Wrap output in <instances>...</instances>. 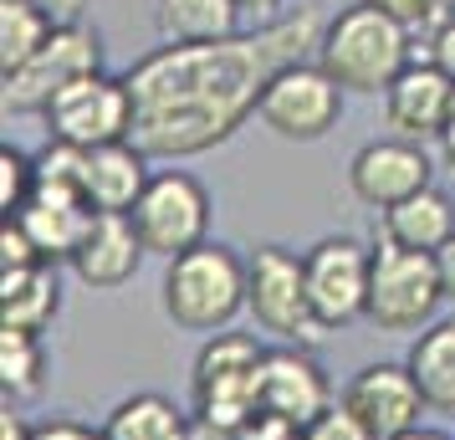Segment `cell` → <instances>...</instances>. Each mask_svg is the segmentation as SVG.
<instances>
[{
	"instance_id": "8fae6325",
	"label": "cell",
	"mask_w": 455,
	"mask_h": 440,
	"mask_svg": "<svg viewBox=\"0 0 455 440\" xmlns=\"http://www.w3.org/2000/svg\"><path fill=\"white\" fill-rule=\"evenodd\" d=\"M435 185V164L425 144H410V139H369L348 159V189L358 205L369 210H394L414 200L419 189Z\"/></svg>"
},
{
	"instance_id": "836d02e7",
	"label": "cell",
	"mask_w": 455,
	"mask_h": 440,
	"mask_svg": "<svg viewBox=\"0 0 455 440\" xmlns=\"http://www.w3.org/2000/svg\"><path fill=\"white\" fill-rule=\"evenodd\" d=\"M0 440H36V425H26L11 404L0 410Z\"/></svg>"
},
{
	"instance_id": "e575fe53",
	"label": "cell",
	"mask_w": 455,
	"mask_h": 440,
	"mask_svg": "<svg viewBox=\"0 0 455 440\" xmlns=\"http://www.w3.org/2000/svg\"><path fill=\"white\" fill-rule=\"evenodd\" d=\"M445 26H455V0H435V5H430V21H425V31H419V36L430 42L435 31H445Z\"/></svg>"
},
{
	"instance_id": "d6986e66",
	"label": "cell",
	"mask_w": 455,
	"mask_h": 440,
	"mask_svg": "<svg viewBox=\"0 0 455 440\" xmlns=\"http://www.w3.org/2000/svg\"><path fill=\"white\" fill-rule=\"evenodd\" d=\"M384 241L404 246V252L440 256L455 241V200L445 189H419L414 200L384 210Z\"/></svg>"
},
{
	"instance_id": "2e32d148",
	"label": "cell",
	"mask_w": 455,
	"mask_h": 440,
	"mask_svg": "<svg viewBox=\"0 0 455 440\" xmlns=\"http://www.w3.org/2000/svg\"><path fill=\"white\" fill-rule=\"evenodd\" d=\"M92 215L98 210L83 200V189H67V185H36V195L26 200L21 215H5V220H16L26 236H31V246H36V256L42 261H72V252H77V241L87 236V226H92Z\"/></svg>"
},
{
	"instance_id": "603a6c76",
	"label": "cell",
	"mask_w": 455,
	"mask_h": 440,
	"mask_svg": "<svg viewBox=\"0 0 455 440\" xmlns=\"http://www.w3.org/2000/svg\"><path fill=\"white\" fill-rule=\"evenodd\" d=\"M271 348H261L251 333H215L200 343V354H195V374H189V389L200 395V389H215V384H235V379H256L261 374V364H267Z\"/></svg>"
},
{
	"instance_id": "e0dca14e",
	"label": "cell",
	"mask_w": 455,
	"mask_h": 440,
	"mask_svg": "<svg viewBox=\"0 0 455 440\" xmlns=\"http://www.w3.org/2000/svg\"><path fill=\"white\" fill-rule=\"evenodd\" d=\"M148 154L133 139L124 144H103V148H83V200L98 215H133V205L144 200L148 189Z\"/></svg>"
},
{
	"instance_id": "83f0119b",
	"label": "cell",
	"mask_w": 455,
	"mask_h": 440,
	"mask_svg": "<svg viewBox=\"0 0 455 440\" xmlns=\"http://www.w3.org/2000/svg\"><path fill=\"white\" fill-rule=\"evenodd\" d=\"M307 440H373V436L348 415V410H343V404H332L323 420H312L307 425Z\"/></svg>"
},
{
	"instance_id": "5bb4252c",
	"label": "cell",
	"mask_w": 455,
	"mask_h": 440,
	"mask_svg": "<svg viewBox=\"0 0 455 440\" xmlns=\"http://www.w3.org/2000/svg\"><path fill=\"white\" fill-rule=\"evenodd\" d=\"M144 236L133 226V215H92V226L87 236L77 241V252H72V276L92 287V292H118L128 287L139 267H144Z\"/></svg>"
},
{
	"instance_id": "30bf717a",
	"label": "cell",
	"mask_w": 455,
	"mask_h": 440,
	"mask_svg": "<svg viewBox=\"0 0 455 440\" xmlns=\"http://www.w3.org/2000/svg\"><path fill=\"white\" fill-rule=\"evenodd\" d=\"M307 297L312 313L323 323V333L348 328L369 313V272H373V252L353 236H323L307 256Z\"/></svg>"
},
{
	"instance_id": "4316f807",
	"label": "cell",
	"mask_w": 455,
	"mask_h": 440,
	"mask_svg": "<svg viewBox=\"0 0 455 440\" xmlns=\"http://www.w3.org/2000/svg\"><path fill=\"white\" fill-rule=\"evenodd\" d=\"M42 256L31 246V236L16 220H0V272H16V267H36Z\"/></svg>"
},
{
	"instance_id": "9a60e30c",
	"label": "cell",
	"mask_w": 455,
	"mask_h": 440,
	"mask_svg": "<svg viewBox=\"0 0 455 440\" xmlns=\"http://www.w3.org/2000/svg\"><path fill=\"white\" fill-rule=\"evenodd\" d=\"M451 103H455L451 77L435 62H410L399 72V83L384 92V118H389L394 139L425 144V139H440V128L451 118Z\"/></svg>"
},
{
	"instance_id": "5b68a950",
	"label": "cell",
	"mask_w": 455,
	"mask_h": 440,
	"mask_svg": "<svg viewBox=\"0 0 455 440\" xmlns=\"http://www.w3.org/2000/svg\"><path fill=\"white\" fill-rule=\"evenodd\" d=\"M246 308L261 333H276L291 348H312L323 338L307 297V261L287 246H261L246 261Z\"/></svg>"
},
{
	"instance_id": "52a82bcc",
	"label": "cell",
	"mask_w": 455,
	"mask_h": 440,
	"mask_svg": "<svg viewBox=\"0 0 455 440\" xmlns=\"http://www.w3.org/2000/svg\"><path fill=\"white\" fill-rule=\"evenodd\" d=\"M343 98H348V92L332 83L317 62H291L267 83L256 118H261L276 139L317 144V139H328L332 128H338V118H343Z\"/></svg>"
},
{
	"instance_id": "7c38bea8",
	"label": "cell",
	"mask_w": 455,
	"mask_h": 440,
	"mask_svg": "<svg viewBox=\"0 0 455 440\" xmlns=\"http://www.w3.org/2000/svg\"><path fill=\"white\" fill-rule=\"evenodd\" d=\"M343 410H348L373 440H394L414 430L419 415H425V395H419V384H414L410 364H363L358 374L348 379V389L338 399Z\"/></svg>"
},
{
	"instance_id": "4dcf8cb0",
	"label": "cell",
	"mask_w": 455,
	"mask_h": 440,
	"mask_svg": "<svg viewBox=\"0 0 455 440\" xmlns=\"http://www.w3.org/2000/svg\"><path fill=\"white\" fill-rule=\"evenodd\" d=\"M373 5H384L389 16H399V21L410 26V31H425V21H430V5H435V0H373Z\"/></svg>"
},
{
	"instance_id": "277c9868",
	"label": "cell",
	"mask_w": 455,
	"mask_h": 440,
	"mask_svg": "<svg viewBox=\"0 0 455 440\" xmlns=\"http://www.w3.org/2000/svg\"><path fill=\"white\" fill-rule=\"evenodd\" d=\"M440 302H445V287H440L435 256L379 241L369 272V313H363L373 328L379 333H419L435 323Z\"/></svg>"
},
{
	"instance_id": "f546056e",
	"label": "cell",
	"mask_w": 455,
	"mask_h": 440,
	"mask_svg": "<svg viewBox=\"0 0 455 440\" xmlns=\"http://www.w3.org/2000/svg\"><path fill=\"white\" fill-rule=\"evenodd\" d=\"M36 440H103V430H92V425H83V420H46V425H36Z\"/></svg>"
},
{
	"instance_id": "74e56055",
	"label": "cell",
	"mask_w": 455,
	"mask_h": 440,
	"mask_svg": "<svg viewBox=\"0 0 455 440\" xmlns=\"http://www.w3.org/2000/svg\"><path fill=\"white\" fill-rule=\"evenodd\" d=\"M394 440H455V436L435 430V425H414V430H404V436H394Z\"/></svg>"
},
{
	"instance_id": "7a4b0ae2",
	"label": "cell",
	"mask_w": 455,
	"mask_h": 440,
	"mask_svg": "<svg viewBox=\"0 0 455 440\" xmlns=\"http://www.w3.org/2000/svg\"><path fill=\"white\" fill-rule=\"evenodd\" d=\"M410 26L389 16L384 5L358 0L343 5L328 26H323V42H317V67L328 72L343 92H363L379 98L399 83V72L414 62L410 57Z\"/></svg>"
},
{
	"instance_id": "d6a6232c",
	"label": "cell",
	"mask_w": 455,
	"mask_h": 440,
	"mask_svg": "<svg viewBox=\"0 0 455 440\" xmlns=\"http://www.w3.org/2000/svg\"><path fill=\"white\" fill-rule=\"evenodd\" d=\"M36 5H42L57 26H83V5L87 0H36Z\"/></svg>"
},
{
	"instance_id": "ffe728a7",
	"label": "cell",
	"mask_w": 455,
	"mask_h": 440,
	"mask_svg": "<svg viewBox=\"0 0 455 440\" xmlns=\"http://www.w3.org/2000/svg\"><path fill=\"white\" fill-rule=\"evenodd\" d=\"M410 374L430 415H455V317H440L410 343Z\"/></svg>"
},
{
	"instance_id": "4fadbf2b",
	"label": "cell",
	"mask_w": 455,
	"mask_h": 440,
	"mask_svg": "<svg viewBox=\"0 0 455 440\" xmlns=\"http://www.w3.org/2000/svg\"><path fill=\"white\" fill-rule=\"evenodd\" d=\"M332 410V384L328 369L312 358V348H271L261 364V415H276L287 425L307 430L312 420H323Z\"/></svg>"
},
{
	"instance_id": "3957f363",
	"label": "cell",
	"mask_w": 455,
	"mask_h": 440,
	"mask_svg": "<svg viewBox=\"0 0 455 440\" xmlns=\"http://www.w3.org/2000/svg\"><path fill=\"white\" fill-rule=\"evenodd\" d=\"M164 313L185 333H226L246 308V261L226 241H205L164 267Z\"/></svg>"
},
{
	"instance_id": "d590c367",
	"label": "cell",
	"mask_w": 455,
	"mask_h": 440,
	"mask_svg": "<svg viewBox=\"0 0 455 440\" xmlns=\"http://www.w3.org/2000/svg\"><path fill=\"white\" fill-rule=\"evenodd\" d=\"M435 267H440V287H445V302H455V241L445 252L435 256Z\"/></svg>"
},
{
	"instance_id": "d4e9b609",
	"label": "cell",
	"mask_w": 455,
	"mask_h": 440,
	"mask_svg": "<svg viewBox=\"0 0 455 440\" xmlns=\"http://www.w3.org/2000/svg\"><path fill=\"white\" fill-rule=\"evenodd\" d=\"M52 31H57V21L36 0H0V72L26 67L52 42Z\"/></svg>"
},
{
	"instance_id": "44dd1931",
	"label": "cell",
	"mask_w": 455,
	"mask_h": 440,
	"mask_svg": "<svg viewBox=\"0 0 455 440\" xmlns=\"http://www.w3.org/2000/svg\"><path fill=\"white\" fill-rule=\"evenodd\" d=\"M103 440H195V415H185L169 395H128L103 420Z\"/></svg>"
},
{
	"instance_id": "9c48e42d",
	"label": "cell",
	"mask_w": 455,
	"mask_h": 440,
	"mask_svg": "<svg viewBox=\"0 0 455 440\" xmlns=\"http://www.w3.org/2000/svg\"><path fill=\"white\" fill-rule=\"evenodd\" d=\"M46 139L72 148H103L133 139V92L124 77L92 72L83 83H72L67 92H57V103L42 113Z\"/></svg>"
},
{
	"instance_id": "8d00e7d4",
	"label": "cell",
	"mask_w": 455,
	"mask_h": 440,
	"mask_svg": "<svg viewBox=\"0 0 455 440\" xmlns=\"http://www.w3.org/2000/svg\"><path fill=\"white\" fill-rule=\"evenodd\" d=\"M435 144H440V154H445V164L455 169V103H451V118H445V128H440Z\"/></svg>"
},
{
	"instance_id": "1f68e13d",
	"label": "cell",
	"mask_w": 455,
	"mask_h": 440,
	"mask_svg": "<svg viewBox=\"0 0 455 440\" xmlns=\"http://www.w3.org/2000/svg\"><path fill=\"white\" fill-rule=\"evenodd\" d=\"M425 46H430V57H425V62H435V67H440V72H445V77L455 83V26L435 31V36H430Z\"/></svg>"
},
{
	"instance_id": "6da1fadb",
	"label": "cell",
	"mask_w": 455,
	"mask_h": 440,
	"mask_svg": "<svg viewBox=\"0 0 455 440\" xmlns=\"http://www.w3.org/2000/svg\"><path fill=\"white\" fill-rule=\"evenodd\" d=\"M323 42L317 11H287L230 42L159 46L124 72L133 92V144L148 159H195L235 139L261 108L267 83L291 62H307Z\"/></svg>"
},
{
	"instance_id": "ba28073f",
	"label": "cell",
	"mask_w": 455,
	"mask_h": 440,
	"mask_svg": "<svg viewBox=\"0 0 455 440\" xmlns=\"http://www.w3.org/2000/svg\"><path fill=\"white\" fill-rule=\"evenodd\" d=\"M103 72V36L92 26H57L26 67L5 72V113H46L57 92Z\"/></svg>"
},
{
	"instance_id": "484cf974",
	"label": "cell",
	"mask_w": 455,
	"mask_h": 440,
	"mask_svg": "<svg viewBox=\"0 0 455 440\" xmlns=\"http://www.w3.org/2000/svg\"><path fill=\"white\" fill-rule=\"evenodd\" d=\"M42 174H36V154H21L16 144H0V210L21 215L26 200L36 195Z\"/></svg>"
},
{
	"instance_id": "cb8c5ba5",
	"label": "cell",
	"mask_w": 455,
	"mask_h": 440,
	"mask_svg": "<svg viewBox=\"0 0 455 440\" xmlns=\"http://www.w3.org/2000/svg\"><path fill=\"white\" fill-rule=\"evenodd\" d=\"M0 389L11 399H36L46 389V343L26 328H0Z\"/></svg>"
},
{
	"instance_id": "ac0fdd59",
	"label": "cell",
	"mask_w": 455,
	"mask_h": 440,
	"mask_svg": "<svg viewBox=\"0 0 455 440\" xmlns=\"http://www.w3.org/2000/svg\"><path fill=\"white\" fill-rule=\"evenodd\" d=\"M57 313H62V282H57V267L52 261L0 272V328L46 333Z\"/></svg>"
},
{
	"instance_id": "7402d4cb",
	"label": "cell",
	"mask_w": 455,
	"mask_h": 440,
	"mask_svg": "<svg viewBox=\"0 0 455 440\" xmlns=\"http://www.w3.org/2000/svg\"><path fill=\"white\" fill-rule=\"evenodd\" d=\"M154 16L174 46H205L241 36V0H154Z\"/></svg>"
},
{
	"instance_id": "f35d334b",
	"label": "cell",
	"mask_w": 455,
	"mask_h": 440,
	"mask_svg": "<svg viewBox=\"0 0 455 440\" xmlns=\"http://www.w3.org/2000/svg\"><path fill=\"white\" fill-rule=\"evenodd\" d=\"M241 11H256V16H267V21H276L282 0H241Z\"/></svg>"
},
{
	"instance_id": "8992f818",
	"label": "cell",
	"mask_w": 455,
	"mask_h": 440,
	"mask_svg": "<svg viewBox=\"0 0 455 440\" xmlns=\"http://www.w3.org/2000/svg\"><path fill=\"white\" fill-rule=\"evenodd\" d=\"M133 226L144 236L148 256L174 261L210 241V189L189 169H159L148 180L144 200L133 205Z\"/></svg>"
},
{
	"instance_id": "f1b7e54d",
	"label": "cell",
	"mask_w": 455,
	"mask_h": 440,
	"mask_svg": "<svg viewBox=\"0 0 455 440\" xmlns=\"http://www.w3.org/2000/svg\"><path fill=\"white\" fill-rule=\"evenodd\" d=\"M235 440H307V430L302 425H287V420H276V415H256Z\"/></svg>"
}]
</instances>
